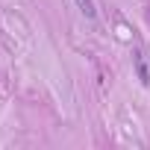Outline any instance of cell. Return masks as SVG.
Returning <instances> with one entry per match:
<instances>
[{
	"label": "cell",
	"instance_id": "2",
	"mask_svg": "<svg viewBox=\"0 0 150 150\" xmlns=\"http://www.w3.org/2000/svg\"><path fill=\"white\" fill-rule=\"evenodd\" d=\"M77 6H80V12L86 18H94V3H91V0H77Z\"/></svg>",
	"mask_w": 150,
	"mask_h": 150
},
{
	"label": "cell",
	"instance_id": "1",
	"mask_svg": "<svg viewBox=\"0 0 150 150\" xmlns=\"http://www.w3.org/2000/svg\"><path fill=\"white\" fill-rule=\"evenodd\" d=\"M135 74H138V80L147 86L150 83V71H147V65H144V59H141V53H135Z\"/></svg>",
	"mask_w": 150,
	"mask_h": 150
}]
</instances>
